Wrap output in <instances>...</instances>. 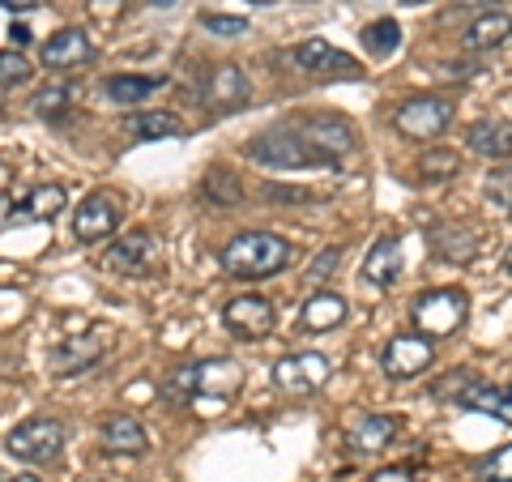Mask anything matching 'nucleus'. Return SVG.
I'll list each match as a JSON object with an SVG mask.
<instances>
[{
  "instance_id": "obj_1",
  "label": "nucleus",
  "mask_w": 512,
  "mask_h": 482,
  "mask_svg": "<svg viewBox=\"0 0 512 482\" xmlns=\"http://www.w3.org/2000/svg\"><path fill=\"white\" fill-rule=\"evenodd\" d=\"M222 273L235 282H256V278H274L295 261V244H286L274 231H244L235 235L227 248L218 252Z\"/></svg>"
},
{
  "instance_id": "obj_2",
  "label": "nucleus",
  "mask_w": 512,
  "mask_h": 482,
  "mask_svg": "<svg viewBox=\"0 0 512 482\" xmlns=\"http://www.w3.org/2000/svg\"><path fill=\"white\" fill-rule=\"evenodd\" d=\"M466 312H470V295L466 291H457V286H444V291H427L414 299V329H419L423 337H448V333H457L461 325H466Z\"/></svg>"
},
{
  "instance_id": "obj_3",
  "label": "nucleus",
  "mask_w": 512,
  "mask_h": 482,
  "mask_svg": "<svg viewBox=\"0 0 512 482\" xmlns=\"http://www.w3.org/2000/svg\"><path fill=\"white\" fill-rule=\"evenodd\" d=\"M9 457H18L26 465H52L64 448V427L56 419H26L9 431Z\"/></svg>"
},
{
  "instance_id": "obj_4",
  "label": "nucleus",
  "mask_w": 512,
  "mask_h": 482,
  "mask_svg": "<svg viewBox=\"0 0 512 482\" xmlns=\"http://www.w3.org/2000/svg\"><path fill=\"white\" fill-rule=\"evenodd\" d=\"M248 158L261 167H316L320 163V154L295 133V128H269V133L252 137Z\"/></svg>"
},
{
  "instance_id": "obj_5",
  "label": "nucleus",
  "mask_w": 512,
  "mask_h": 482,
  "mask_svg": "<svg viewBox=\"0 0 512 482\" xmlns=\"http://www.w3.org/2000/svg\"><path fill=\"white\" fill-rule=\"evenodd\" d=\"M120 214H124L120 192H111V188L90 192V197H82V205L73 210V235L82 239V244H99V239H107L120 227Z\"/></svg>"
},
{
  "instance_id": "obj_6",
  "label": "nucleus",
  "mask_w": 512,
  "mask_h": 482,
  "mask_svg": "<svg viewBox=\"0 0 512 482\" xmlns=\"http://www.w3.org/2000/svg\"><path fill=\"white\" fill-rule=\"evenodd\" d=\"M448 124H453V103L431 99V94H423V99H406L393 116V128L410 141H436Z\"/></svg>"
},
{
  "instance_id": "obj_7",
  "label": "nucleus",
  "mask_w": 512,
  "mask_h": 482,
  "mask_svg": "<svg viewBox=\"0 0 512 482\" xmlns=\"http://www.w3.org/2000/svg\"><path fill=\"white\" fill-rule=\"evenodd\" d=\"M329 376H333V367H329L325 355H316V350H299V355H286V359L274 363V384L291 397L320 393L329 384Z\"/></svg>"
},
{
  "instance_id": "obj_8",
  "label": "nucleus",
  "mask_w": 512,
  "mask_h": 482,
  "mask_svg": "<svg viewBox=\"0 0 512 482\" xmlns=\"http://www.w3.org/2000/svg\"><path fill=\"white\" fill-rule=\"evenodd\" d=\"M431 359H436V346H431V337H423V333H402V337H393V342L380 350V367H384V376H389L393 384L414 380L419 372H427Z\"/></svg>"
},
{
  "instance_id": "obj_9",
  "label": "nucleus",
  "mask_w": 512,
  "mask_h": 482,
  "mask_svg": "<svg viewBox=\"0 0 512 482\" xmlns=\"http://www.w3.org/2000/svg\"><path fill=\"white\" fill-rule=\"evenodd\" d=\"M222 325H227V333L239 337V342H256V337L274 333L278 312L265 295H239L222 308Z\"/></svg>"
},
{
  "instance_id": "obj_10",
  "label": "nucleus",
  "mask_w": 512,
  "mask_h": 482,
  "mask_svg": "<svg viewBox=\"0 0 512 482\" xmlns=\"http://www.w3.org/2000/svg\"><path fill=\"white\" fill-rule=\"evenodd\" d=\"M158 256V235L146 227H133L128 235H120V244H111L103 256V269L116 273V278H141Z\"/></svg>"
},
{
  "instance_id": "obj_11",
  "label": "nucleus",
  "mask_w": 512,
  "mask_h": 482,
  "mask_svg": "<svg viewBox=\"0 0 512 482\" xmlns=\"http://www.w3.org/2000/svg\"><path fill=\"white\" fill-rule=\"evenodd\" d=\"M299 137L320 154V163H338V158L355 154V146H359V133L342 116H312V120H303Z\"/></svg>"
},
{
  "instance_id": "obj_12",
  "label": "nucleus",
  "mask_w": 512,
  "mask_h": 482,
  "mask_svg": "<svg viewBox=\"0 0 512 482\" xmlns=\"http://www.w3.org/2000/svg\"><path fill=\"white\" fill-rule=\"evenodd\" d=\"M295 64L303 73H316V77H346V82L363 77V64L350 52H342V47L325 43V39H303L295 47Z\"/></svg>"
},
{
  "instance_id": "obj_13",
  "label": "nucleus",
  "mask_w": 512,
  "mask_h": 482,
  "mask_svg": "<svg viewBox=\"0 0 512 482\" xmlns=\"http://www.w3.org/2000/svg\"><path fill=\"white\" fill-rule=\"evenodd\" d=\"M94 60V43L86 30H77V26H64L56 30L52 39L43 43V64L52 73H73V69H82V64Z\"/></svg>"
},
{
  "instance_id": "obj_14",
  "label": "nucleus",
  "mask_w": 512,
  "mask_h": 482,
  "mask_svg": "<svg viewBox=\"0 0 512 482\" xmlns=\"http://www.w3.org/2000/svg\"><path fill=\"white\" fill-rule=\"evenodd\" d=\"M103 355H107L103 333H86V337H69V342L47 350V367H52L56 376H77V372H86V367L99 363Z\"/></svg>"
},
{
  "instance_id": "obj_15",
  "label": "nucleus",
  "mask_w": 512,
  "mask_h": 482,
  "mask_svg": "<svg viewBox=\"0 0 512 482\" xmlns=\"http://www.w3.org/2000/svg\"><path fill=\"white\" fill-rule=\"evenodd\" d=\"M239 384H244V367L235 359L192 363V397H235Z\"/></svg>"
},
{
  "instance_id": "obj_16",
  "label": "nucleus",
  "mask_w": 512,
  "mask_h": 482,
  "mask_svg": "<svg viewBox=\"0 0 512 482\" xmlns=\"http://www.w3.org/2000/svg\"><path fill=\"white\" fill-rule=\"evenodd\" d=\"M248 73L239 69V64H218V69L210 73V82H205V103H210V111H239L248 103Z\"/></svg>"
},
{
  "instance_id": "obj_17",
  "label": "nucleus",
  "mask_w": 512,
  "mask_h": 482,
  "mask_svg": "<svg viewBox=\"0 0 512 482\" xmlns=\"http://www.w3.org/2000/svg\"><path fill=\"white\" fill-rule=\"evenodd\" d=\"M457 406L461 410H474V414H491L500 423H512V384H483L474 380L457 393Z\"/></svg>"
},
{
  "instance_id": "obj_18",
  "label": "nucleus",
  "mask_w": 512,
  "mask_h": 482,
  "mask_svg": "<svg viewBox=\"0 0 512 482\" xmlns=\"http://www.w3.org/2000/svg\"><path fill=\"white\" fill-rule=\"evenodd\" d=\"M397 431H402V423L389 419V414H359L355 427H350V453L372 457L397 440Z\"/></svg>"
},
{
  "instance_id": "obj_19",
  "label": "nucleus",
  "mask_w": 512,
  "mask_h": 482,
  "mask_svg": "<svg viewBox=\"0 0 512 482\" xmlns=\"http://www.w3.org/2000/svg\"><path fill=\"white\" fill-rule=\"evenodd\" d=\"M363 278L372 286H393L397 278H402V239L380 235L363 256Z\"/></svg>"
},
{
  "instance_id": "obj_20",
  "label": "nucleus",
  "mask_w": 512,
  "mask_h": 482,
  "mask_svg": "<svg viewBox=\"0 0 512 482\" xmlns=\"http://www.w3.org/2000/svg\"><path fill=\"white\" fill-rule=\"evenodd\" d=\"M466 146L478 158H491V163H508L512 158V124L508 120H478L466 128Z\"/></svg>"
},
{
  "instance_id": "obj_21",
  "label": "nucleus",
  "mask_w": 512,
  "mask_h": 482,
  "mask_svg": "<svg viewBox=\"0 0 512 482\" xmlns=\"http://www.w3.org/2000/svg\"><path fill=\"white\" fill-rule=\"evenodd\" d=\"M99 440H103L107 453H124V457H141L150 448L146 427H141L133 414H111V419L103 423V431H99Z\"/></svg>"
},
{
  "instance_id": "obj_22",
  "label": "nucleus",
  "mask_w": 512,
  "mask_h": 482,
  "mask_svg": "<svg viewBox=\"0 0 512 482\" xmlns=\"http://www.w3.org/2000/svg\"><path fill=\"white\" fill-rule=\"evenodd\" d=\"M124 133L133 141H167L184 137V120L175 111H133V116H124Z\"/></svg>"
},
{
  "instance_id": "obj_23",
  "label": "nucleus",
  "mask_w": 512,
  "mask_h": 482,
  "mask_svg": "<svg viewBox=\"0 0 512 482\" xmlns=\"http://www.w3.org/2000/svg\"><path fill=\"white\" fill-rule=\"evenodd\" d=\"M342 320H346V299L333 295V291H316L308 303H303L299 325L308 333H325V329H338Z\"/></svg>"
},
{
  "instance_id": "obj_24",
  "label": "nucleus",
  "mask_w": 512,
  "mask_h": 482,
  "mask_svg": "<svg viewBox=\"0 0 512 482\" xmlns=\"http://www.w3.org/2000/svg\"><path fill=\"white\" fill-rule=\"evenodd\" d=\"M512 39V18L500 9L483 13V18H474L470 30H466V47L470 52H495V47H504Z\"/></svg>"
},
{
  "instance_id": "obj_25",
  "label": "nucleus",
  "mask_w": 512,
  "mask_h": 482,
  "mask_svg": "<svg viewBox=\"0 0 512 482\" xmlns=\"http://www.w3.org/2000/svg\"><path fill=\"white\" fill-rule=\"evenodd\" d=\"M158 86H167V77H150V73H120V77H107V99L120 103V107H137L146 103Z\"/></svg>"
},
{
  "instance_id": "obj_26",
  "label": "nucleus",
  "mask_w": 512,
  "mask_h": 482,
  "mask_svg": "<svg viewBox=\"0 0 512 482\" xmlns=\"http://www.w3.org/2000/svg\"><path fill=\"white\" fill-rule=\"evenodd\" d=\"M431 252L440 256L448 265H470L478 256V244H474V231L466 227H440L431 231Z\"/></svg>"
},
{
  "instance_id": "obj_27",
  "label": "nucleus",
  "mask_w": 512,
  "mask_h": 482,
  "mask_svg": "<svg viewBox=\"0 0 512 482\" xmlns=\"http://www.w3.org/2000/svg\"><path fill=\"white\" fill-rule=\"evenodd\" d=\"M64 205H69V197H64V188L60 184H39V188H30L26 192V201L18 205V218L22 222H52Z\"/></svg>"
},
{
  "instance_id": "obj_28",
  "label": "nucleus",
  "mask_w": 512,
  "mask_h": 482,
  "mask_svg": "<svg viewBox=\"0 0 512 482\" xmlns=\"http://www.w3.org/2000/svg\"><path fill=\"white\" fill-rule=\"evenodd\" d=\"M359 43H363V52H367V56L384 60V56H393L397 47H402V26H397L393 18H376V22H367V26H363Z\"/></svg>"
},
{
  "instance_id": "obj_29",
  "label": "nucleus",
  "mask_w": 512,
  "mask_h": 482,
  "mask_svg": "<svg viewBox=\"0 0 512 482\" xmlns=\"http://www.w3.org/2000/svg\"><path fill=\"white\" fill-rule=\"evenodd\" d=\"M205 197H210L214 205H239L244 201V188H239V180H235V171H227V167H210L205 171Z\"/></svg>"
},
{
  "instance_id": "obj_30",
  "label": "nucleus",
  "mask_w": 512,
  "mask_h": 482,
  "mask_svg": "<svg viewBox=\"0 0 512 482\" xmlns=\"http://www.w3.org/2000/svg\"><path fill=\"white\" fill-rule=\"evenodd\" d=\"M30 60L18 52V47H9V52H0V90H18L30 82Z\"/></svg>"
},
{
  "instance_id": "obj_31",
  "label": "nucleus",
  "mask_w": 512,
  "mask_h": 482,
  "mask_svg": "<svg viewBox=\"0 0 512 482\" xmlns=\"http://www.w3.org/2000/svg\"><path fill=\"white\" fill-rule=\"evenodd\" d=\"M483 192H487V201H495V210L512 214V167H495V171L487 175Z\"/></svg>"
},
{
  "instance_id": "obj_32",
  "label": "nucleus",
  "mask_w": 512,
  "mask_h": 482,
  "mask_svg": "<svg viewBox=\"0 0 512 482\" xmlns=\"http://www.w3.org/2000/svg\"><path fill=\"white\" fill-rule=\"evenodd\" d=\"M419 167H423V175H427V180H448V175H457L461 158H457L453 150H427Z\"/></svg>"
},
{
  "instance_id": "obj_33",
  "label": "nucleus",
  "mask_w": 512,
  "mask_h": 482,
  "mask_svg": "<svg viewBox=\"0 0 512 482\" xmlns=\"http://www.w3.org/2000/svg\"><path fill=\"white\" fill-rule=\"evenodd\" d=\"M30 107H35V116H60V111L69 107V90L64 86H43V90H35Z\"/></svg>"
},
{
  "instance_id": "obj_34",
  "label": "nucleus",
  "mask_w": 512,
  "mask_h": 482,
  "mask_svg": "<svg viewBox=\"0 0 512 482\" xmlns=\"http://www.w3.org/2000/svg\"><path fill=\"white\" fill-rule=\"evenodd\" d=\"M201 26L214 35H248V18H227V13H205Z\"/></svg>"
},
{
  "instance_id": "obj_35",
  "label": "nucleus",
  "mask_w": 512,
  "mask_h": 482,
  "mask_svg": "<svg viewBox=\"0 0 512 482\" xmlns=\"http://www.w3.org/2000/svg\"><path fill=\"white\" fill-rule=\"evenodd\" d=\"M338 261H342V248H325V252H316V261L308 265V282H325Z\"/></svg>"
},
{
  "instance_id": "obj_36",
  "label": "nucleus",
  "mask_w": 512,
  "mask_h": 482,
  "mask_svg": "<svg viewBox=\"0 0 512 482\" xmlns=\"http://www.w3.org/2000/svg\"><path fill=\"white\" fill-rule=\"evenodd\" d=\"M265 197H274V201H312V192L308 188H265Z\"/></svg>"
},
{
  "instance_id": "obj_37",
  "label": "nucleus",
  "mask_w": 512,
  "mask_h": 482,
  "mask_svg": "<svg viewBox=\"0 0 512 482\" xmlns=\"http://www.w3.org/2000/svg\"><path fill=\"white\" fill-rule=\"evenodd\" d=\"M372 482H414V478H410L406 465H389V470H376Z\"/></svg>"
},
{
  "instance_id": "obj_38",
  "label": "nucleus",
  "mask_w": 512,
  "mask_h": 482,
  "mask_svg": "<svg viewBox=\"0 0 512 482\" xmlns=\"http://www.w3.org/2000/svg\"><path fill=\"white\" fill-rule=\"evenodd\" d=\"M9 39H13V47H18V52H22V47L35 43V35H30L26 26H13V30H9Z\"/></svg>"
},
{
  "instance_id": "obj_39",
  "label": "nucleus",
  "mask_w": 512,
  "mask_h": 482,
  "mask_svg": "<svg viewBox=\"0 0 512 482\" xmlns=\"http://www.w3.org/2000/svg\"><path fill=\"white\" fill-rule=\"evenodd\" d=\"M0 9H9V13H30V9H35V0H0Z\"/></svg>"
},
{
  "instance_id": "obj_40",
  "label": "nucleus",
  "mask_w": 512,
  "mask_h": 482,
  "mask_svg": "<svg viewBox=\"0 0 512 482\" xmlns=\"http://www.w3.org/2000/svg\"><path fill=\"white\" fill-rule=\"evenodd\" d=\"M461 9H487L491 13V5H500V0H457Z\"/></svg>"
},
{
  "instance_id": "obj_41",
  "label": "nucleus",
  "mask_w": 512,
  "mask_h": 482,
  "mask_svg": "<svg viewBox=\"0 0 512 482\" xmlns=\"http://www.w3.org/2000/svg\"><path fill=\"white\" fill-rule=\"evenodd\" d=\"M9 482H39L35 474H18V478H9Z\"/></svg>"
},
{
  "instance_id": "obj_42",
  "label": "nucleus",
  "mask_w": 512,
  "mask_h": 482,
  "mask_svg": "<svg viewBox=\"0 0 512 482\" xmlns=\"http://www.w3.org/2000/svg\"><path fill=\"white\" fill-rule=\"evenodd\" d=\"M504 269L512 273V244H508V252H504Z\"/></svg>"
},
{
  "instance_id": "obj_43",
  "label": "nucleus",
  "mask_w": 512,
  "mask_h": 482,
  "mask_svg": "<svg viewBox=\"0 0 512 482\" xmlns=\"http://www.w3.org/2000/svg\"><path fill=\"white\" fill-rule=\"evenodd\" d=\"M150 5H154V9H167V5H175V0H150Z\"/></svg>"
},
{
  "instance_id": "obj_44",
  "label": "nucleus",
  "mask_w": 512,
  "mask_h": 482,
  "mask_svg": "<svg viewBox=\"0 0 512 482\" xmlns=\"http://www.w3.org/2000/svg\"><path fill=\"white\" fill-rule=\"evenodd\" d=\"M402 5H423V0H402Z\"/></svg>"
},
{
  "instance_id": "obj_45",
  "label": "nucleus",
  "mask_w": 512,
  "mask_h": 482,
  "mask_svg": "<svg viewBox=\"0 0 512 482\" xmlns=\"http://www.w3.org/2000/svg\"><path fill=\"white\" fill-rule=\"evenodd\" d=\"M0 482H5V478H0Z\"/></svg>"
}]
</instances>
